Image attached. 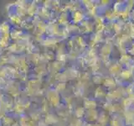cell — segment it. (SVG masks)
I'll list each match as a JSON object with an SVG mask.
<instances>
[{
    "label": "cell",
    "instance_id": "1",
    "mask_svg": "<svg viewBox=\"0 0 134 126\" xmlns=\"http://www.w3.org/2000/svg\"><path fill=\"white\" fill-rule=\"evenodd\" d=\"M8 26L5 24L0 25V46H5L8 41Z\"/></svg>",
    "mask_w": 134,
    "mask_h": 126
}]
</instances>
